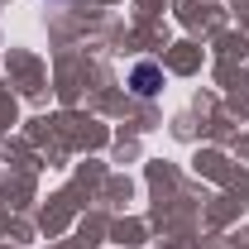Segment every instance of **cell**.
I'll return each instance as SVG.
<instances>
[{
	"mask_svg": "<svg viewBox=\"0 0 249 249\" xmlns=\"http://www.w3.org/2000/svg\"><path fill=\"white\" fill-rule=\"evenodd\" d=\"M129 87H134L139 96H154L158 87H163V72H158L154 62H139V67H134V77H129Z\"/></svg>",
	"mask_w": 249,
	"mask_h": 249,
	"instance_id": "obj_1",
	"label": "cell"
}]
</instances>
